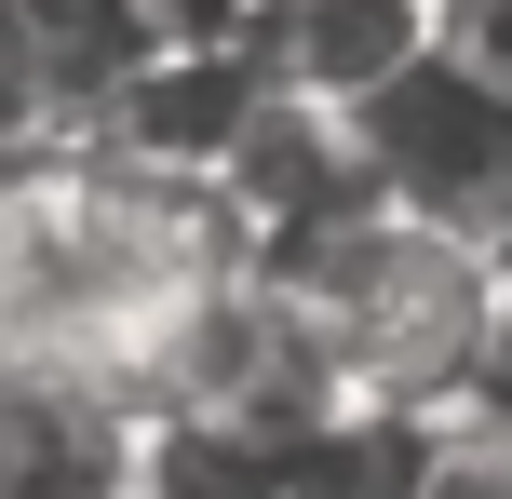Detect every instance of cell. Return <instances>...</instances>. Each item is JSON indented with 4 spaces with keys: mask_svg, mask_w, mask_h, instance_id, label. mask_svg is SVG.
I'll return each mask as SVG.
<instances>
[{
    "mask_svg": "<svg viewBox=\"0 0 512 499\" xmlns=\"http://www.w3.org/2000/svg\"><path fill=\"white\" fill-rule=\"evenodd\" d=\"M270 257L310 284V311H324V338H337L364 405H391V419H459L472 405L486 324H499V257L472 230L364 189V203H337L324 230L270 243Z\"/></svg>",
    "mask_w": 512,
    "mask_h": 499,
    "instance_id": "obj_1",
    "label": "cell"
},
{
    "mask_svg": "<svg viewBox=\"0 0 512 499\" xmlns=\"http://www.w3.org/2000/svg\"><path fill=\"white\" fill-rule=\"evenodd\" d=\"M351 135H364V176L391 203H418L445 230H472L486 257H512V81H486L445 27L351 108Z\"/></svg>",
    "mask_w": 512,
    "mask_h": 499,
    "instance_id": "obj_2",
    "label": "cell"
},
{
    "mask_svg": "<svg viewBox=\"0 0 512 499\" xmlns=\"http://www.w3.org/2000/svg\"><path fill=\"white\" fill-rule=\"evenodd\" d=\"M162 419L95 365H0V499H149Z\"/></svg>",
    "mask_w": 512,
    "mask_h": 499,
    "instance_id": "obj_3",
    "label": "cell"
},
{
    "mask_svg": "<svg viewBox=\"0 0 512 499\" xmlns=\"http://www.w3.org/2000/svg\"><path fill=\"white\" fill-rule=\"evenodd\" d=\"M418 41H432V0H256L230 54H243L256 81H283V95L364 108Z\"/></svg>",
    "mask_w": 512,
    "mask_h": 499,
    "instance_id": "obj_4",
    "label": "cell"
},
{
    "mask_svg": "<svg viewBox=\"0 0 512 499\" xmlns=\"http://www.w3.org/2000/svg\"><path fill=\"white\" fill-rule=\"evenodd\" d=\"M405 499H512V432L499 419H432V446H418V473H405Z\"/></svg>",
    "mask_w": 512,
    "mask_h": 499,
    "instance_id": "obj_5",
    "label": "cell"
},
{
    "mask_svg": "<svg viewBox=\"0 0 512 499\" xmlns=\"http://www.w3.org/2000/svg\"><path fill=\"white\" fill-rule=\"evenodd\" d=\"M432 27H445L486 81H512V0H432Z\"/></svg>",
    "mask_w": 512,
    "mask_h": 499,
    "instance_id": "obj_6",
    "label": "cell"
},
{
    "mask_svg": "<svg viewBox=\"0 0 512 499\" xmlns=\"http://www.w3.org/2000/svg\"><path fill=\"white\" fill-rule=\"evenodd\" d=\"M472 419L512 432V270H499V324H486V378H472Z\"/></svg>",
    "mask_w": 512,
    "mask_h": 499,
    "instance_id": "obj_7",
    "label": "cell"
}]
</instances>
